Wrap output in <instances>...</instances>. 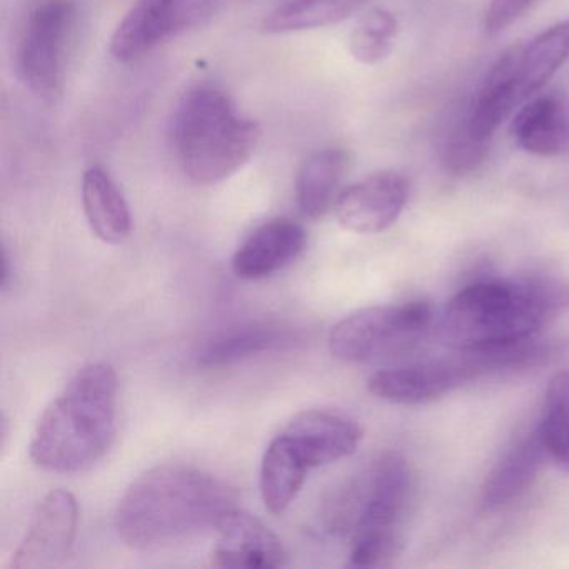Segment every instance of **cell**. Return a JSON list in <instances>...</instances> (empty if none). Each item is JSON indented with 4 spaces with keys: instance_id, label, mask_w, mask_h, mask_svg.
<instances>
[{
    "instance_id": "cell-24",
    "label": "cell",
    "mask_w": 569,
    "mask_h": 569,
    "mask_svg": "<svg viewBox=\"0 0 569 569\" xmlns=\"http://www.w3.org/2000/svg\"><path fill=\"white\" fill-rule=\"evenodd\" d=\"M536 432L548 458L569 472V369L549 381Z\"/></svg>"
},
{
    "instance_id": "cell-19",
    "label": "cell",
    "mask_w": 569,
    "mask_h": 569,
    "mask_svg": "<svg viewBox=\"0 0 569 569\" xmlns=\"http://www.w3.org/2000/svg\"><path fill=\"white\" fill-rule=\"evenodd\" d=\"M82 208L89 228L101 241L119 244L131 234L132 218L128 201L114 179L99 166L82 176Z\"/></svg>"
},
{
    "instance_id": "cell-3",
    "label": "cell",
    "mask_w": 569,
    "mask_h": 569,
    "mask_svg": "<svg viewBox=\"0 0 569 569\" xmlns=\"http://www.w3.org/2000/svg\"><path fill=\"white\" fill-rule=\"evenodd\" d=\"M118 372L108 362L79 369L39 419L29 455L36 466L74 475L101 461L118 432Z\"/></svg>"
},
{
    "instance_id": "cell-11",
    "label": "cell",
    "mask_w": 569,
    "mask_h": 569,
    "mask_svg": "<svg viewBox=\"0 0 569 569\" xmlns=\"http://www.w3.org/2000/svg\"><path fill=\"white\" fill-rule=\"evenodd\" d=\"M409 182L398 171H379L349 186L335 204L336 218L346 231L379 234L405 211Z\"/></svg>"
},
{
    "instance_id": "cell-9",
    "label": "cell",
    "mask_w": 569,
    "mask_h": 569,
    "mask_svg": "<svg viewBox=\"0 0 569 569\" xmlns=\"http://www.w3.org/2000/svg\"><path fill=\"white\" fill-rule=\"evenodd\" d=\"M214 8L216 0H136L112 34V58L132 64L161 42L204 26Z\"/></svg>"
},
{
    "instance_id": "cell-18",
    "label": "cell",
    "mask_w": 569,
    "mask_h": 569,
    "mask_svg": "<svg viewBox=\"0 0 569 569\" xmlns=\"http://www.w3.org/2000/svg\"><path fill=\"white\" fill-rule=\"evenodd\" d=\"M546 458L548 455L539 441L538 432L519 439L486 478L481 491V508L486 512H496L522 498L538 479Z\"/></svg>"
},
{
    "instance_id": "cell-12",
    "label": "cell",
    "mask_w": 569,
    "mask_h": 569,
    "mask_svg": "<svg viewBox=\"0 0 569 569\" xmlns=\"http://www.w3.org/2000/svg\"><path fill=\"white\" fill-rule=\"evenodd\" d=\"M219 541L212 551L216 568L271 569L286 565L281 539L251 512L236 508L218 528Z\"/></svg>"
},
{
    "instance_id": "cell-23",
    "label": "cell",
    "mask_w": 569,
    "mask_h": 569,
    "mask_svg": "<svg viewBox=\"0 0 569 569\" xmlns=\"http://www.w3.org/2000/svg\"><path fill=\"white\" fill-rule=\"evenodd\" d=\"M369 0H282L264 19L268 34L311 31L346 21Z\"/></svg>"
},
{
    "instance_id": "cell-4",
    "label": "cell",
    "mask_w": 569,
    "mask_h": 569,
    "mask_svg": "<svg viewBox=\"0 0 569 569\" xmlns=\"http://www.w3.org/2000/svg\"><path fill=\"white\" fill-rule=\"evenodd\" d=\"M171 148L182 174L196 186L221 184L241 171L261 142V128L236 111L212 86L189 89L169 124Z\"/></svg>"
},
{
    "instance_id": "cell-7",
    "label": "cell",
    "mask_w": 569,
    "mask_h": 569,
    "mask_svg": "<svg viewBox=\"0 0 569 569\" xmlns=\"http://www.w3.org/2000/svg\"><path fill=\"white\" fill-rule=\"evenodd\" d=\"M78 21L74 0H41L26 18L19 39V72L26 86L46 101L61 96L64 88Z\"/></svg>"
},
{
    "instance_id": "cell-14",
    "label": "cell",
    "mask_w": 569,
    "mask_h": 569,
    "mask_svg": "<svg viewBox=\"0 0 569 569\" xmlns=\"http://www.w3.org/2000/svg\"><path fill=\"white\" fill-rule=\"evenodd\" d=\"M305 228L288 218L259 226L236 251L232 272L244 281H259L288 268L305 251Z\"/></svg>"
},
{
    "instance_id": "cell-16",
    "label": "cell",
    "mask_w": 569,
    "mask_h": 569,
    "mask_svg": "<svg viewBox=\"0 0 569 569\" xmlns=\"http://www.w3.org/2000/svg\"><path fill=\"white\" fill-rule=\"evenodd\" d=\"M516 144L539 158H559L569 152V101L558 92L528 99L511 124Z\"/></svg>"
},
{
    "instance_id": "cell-13",
    "label": "cell",
    "mask_w": 569,
    "mask_h": 569,
    "mask_svg": "<svg viewBox=\"0 0 569 569\" xmlns=\"http://www.w3.org/2000/svg\"><path fill=\"white\" fill-rule=\"evenodd\" d=\"M282 435L309 469L348 458L362 441V429L358 422L321 409L299 412Z\"/></svg>"
},
{
    "instance_id": "cell-8",
    "label": "cell",
    "mask_w": 569,
    "mask_h": 569,
    "mask_svg": "<svg viewBox=\"0 0 569 569\" xmlns=\"http://www.w3.org/2000/svg\"><path fill=\"white\" fill-rule=\"evenodd\" d=\"M486 375H492V368L485 351L456 349L448 358L378 371L369 378L368 389L392 405H428Z\"/></svg>"
},
{
    "instance_id": "cell-21",
    "label": "cell",
    "mask_w": 569,
    "mask_h": 569,
    "mask_svg": "<svg viewBox=\"0 0 569 569\" xmlns=\"http://www.w3.org/2000/svg\"><path fill=\"white\" fill-rule=\"evenodd\" d=\"M311 469L299 458L284 435H278L262 455L259 488L272 515H282L298 498Z\"/></svg>"
},
{
    "instance_id": "cell-15",
    "label": "cell",
    "mask_w": 569,
    "mask_h": 569,
    "mask_svg": "<svg viewBox=\"0 0 569 569\" xmlns=\"http://www.w3.org/2000/svg\"><path fill=\"white\" fill-rule=\"evenodd\" d=\"M519 46H512L499 56L489 69L465 126L469 136L479 144L488 146L502 122L525 102L518 81Z\"/></svg>"
},
{
    "instance_id": "cell-2",
    "label": "cell",
    "mask_w": 569,
    "mask_h": 569,
    "mask_svg": "<svg viewBox=\"0 0 569 569\" xmlns=\"http://www.w3.org/2000/svg\"><path fill=\"white\" fill-rule=\"evenodd\" d=\"M569 308V288L552 276L472 282L452 296L441 329L455 349H498L531 341Z\"/></svg>"
},
{
    "instance_id": "cell-26",
    "label": "cell",
    "mask_w": 569,
    "mask_h": 569,
    "mask_svg": "<svg viewBox=\"0 0 569 569\" xmlns=\"http://www.w3.org/2000/svg\"><path fill=\"white\" fill-rule=\"evenodd\" d=\"M538 2L539 0H491L485 14L486 34H501Z\"/></svg>"
},
{
    "instance_id": "cell-10",
    "label": "cell",
    "mask_w": 569,
    "mask_h": 569,
    "mask_svg": "<svg viewBox=\"0 0 569 569\" xmlns=\"http://www.w3.org/2000/svg\"><path fill=\"white\" fill-rule=\"evenodd\" d=\"M79 506L74 495L54 489L34 512L28 532L12 555L16 569L59 568L69 561L78 538Z\"/></svg>"
},
{
    "instance_id": "cell-1",
    "label": "cell",
    "mask_w": 569,
    "mask_h": 569,
    "mask_svg": "<svg viewBox=\"0 0 569 569\" xmlns=\"http://www.w3.org/2000/svg\"><path fill=\"white\" fill-rule=\"evenodd\" d=\"M238 508L231 486L184 465H162L139 476L119 501L116 531L132 549H156L218 529Z\"/></svg>"
},
{
    "instance_id": "cell-6",
    "label": "cell",
    "mask_w": 569,
    "mask_h": 569,
    "mask_svg": "<svg viewBox=\"0 0 569 569\" xmlns=\"http://www.w3.org/2000/svg\"><path fill=\"white\" fill-rule=\"evenodd\" d=\"M431 319V308L421 301L361 309L331 329L329 351L346 362L392 359L425 339Z\"/></svg>"
},
{
    "instance_id": "cell-20",
    "label": "cell",
    "mask_w": 569,
    "mask_h": 569,
    "mask_svg": "<svg viewBox=\"0 0 569 569\" xmlns=\"http://www.w3.org/2000/svg\"><path fill=\"white\" fill-rule=\"evenodd\" d=\"M348 164V154L341 149H319L302 162L296 179V202L305 218L319 219L335 208Z\"/></svg>"
},
{
    "instance_id": "cell-25",
    "label": "cell",
    "mask_w": 569,
    "mask_h": 569,
    "mask_svg": "<svg viewBox=\"0 0 569 569\" xmlns=\"http://www.w3.org/2000/svg\"><path fill=\"white\" fill-rule=\"evenodd\" d=\"M398 32L395 14L386 9H372L359 19L349 39V51L359 64H379L391 56Z\"/></svg>"
},
{
    "instance_id": "cell-17",
    "label": "cell",
    "mask_w": 569,
    "mask_h": 569,
    "mask_svg": "<svg viewBox=\"0 0 569 569\" xmlns=\"http://www.w3.org/2000/svg\"><path fill=\"white\" fill-rule=\"evenodd\" d=\"M295 341V332L276 322H241L212 335L199 348L196 361L201 368H224L264 352L288 348Z\"/></svg>"
},
{
    "instance_id": "cell-5",
    "label": "cell",
    "mask_w": 569,
    "mask_h": 569,
    "mask_svg": "<svg viewBox=\"0 0 569 569\" xmlns=\"http://www.w3.org/2000/svg\"><path fill=\"white\" fill-rule=\"evenodd\" d=\"M358 476L361 506L349 538V565L382 568L401 551V525L412 492L411 468L405 456L386 452Z\"/></svg>"
},
{
    "instance_id": "cell-22",
    "label": "cell",
    "mask_w": 569,
    "mask_h": 569,
    "mask_svg": "<svg viewBox=\"0 0 569 569\" xmlns=\"http://www.w3.org/2000/svg\"><path fill=\"white\" fill-rule=\"evenodd\" d=\"M569 59V19L536 36L528 44H519L518 81L522 99L538 94L546 82Z\"/></svg>"
}]
</instances>
